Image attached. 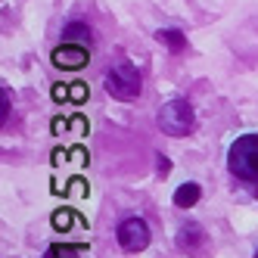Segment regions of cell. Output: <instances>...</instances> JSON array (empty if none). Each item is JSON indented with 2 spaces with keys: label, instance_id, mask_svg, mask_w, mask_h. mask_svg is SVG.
Segmentation results:
<instances>
[{
  "label": "cell",
  "instance_id": "obj_6",
  "mask_svg": "<svg viewBox=\"0 0 258 258\" xmlns=\"http://www.w3.org/2000/svg\"><path fill=\"white\" fill-rule=\"evenodd\" d=\"M202 243H206V230H202L196 221H187V224H180V230H177V249H180V252L193 255Z\"/></svg>",
  "mask_w": 258,
  "mask_h": 258
},
{
  "label": "cell",
  "instance_id": "obj_8",
  "mask_svg": "<svg viewBox=\"0 0 258 258\" xmlns=\"http://www.w3.org/2000/svg\"><path fill=\"white\" fill-rule=\"evenodd\" d=\"M156 41L162 47H168L171 53H183V50H187V38H183V31H177V28H159Z\"/></svg>",
  "mask_w": 258,
  "mask_h": 258
},
{
  "label": "cell",
  "instance_id": "obj_11",
  "mask_svg": "<svg viewBox=\"0 0 258 258\" xmlns=\"http://www.w3.org/2000/svg\"><path fill=\"white\" fill-rule=\"evenodd\" d=\"M255 258H258V252H255Z\"/></svg>",
  "mask_w": 258,
  "mask_h": 258
},
{
  "label": "cell",
  "instance_id": "obj_1",
  "mask_svg": "<svg viewBox=\"0 0 258 258\" xmlns=\"http://www.w3.org/2000/svg\"><path fill=\"white\" fill-rule=\"evenodd\" d=\"M227 168L233 177L255 183L258 180V134H243L227 150Z\"/></svg>",
  "mask_w": 258,
  "mask_h": 258
},
{
  "label": "cell",
  "instance_id": "obj_3",
  "mask_svg": "<svg viewBox=\"0 0 258 258\" xmlns=\"http://www.w3.org/2000/svg\"><path fill=\"white\" fill-rule=\"evenodd\" d=\"M156 121L162 127V134H168V137H187L196 127V112H193V106L187 100H168L159 109Z\"/></svg>",
  "mask_w": 258,
  "mask_h": 258
},
{
  "label": "cell",
  "instance_id": "obj_7",
  "mask_svg": "<svg viewBox=\"0 0 258 258\" xmlns=\"http://www.w3.org/2000/svg\"><path fill=\"white\" fill-rule=\"evenodd\" d=\"M62 44H78V47H90L94 44V31L84 22H69L62 28Z\"/></svg>",
  "mask_w": 258,
  "mask_h": 258
},
{
  "label": "cell",
  "instance_id": "obj_10",
  "mask_svg": "<svg viewBox=\"0 0 258 258\" xmlns=\"http://www.w3.org/2000/svg\"><path fill=\"white\" fill-rule=\"evenodd\" d=\"M156 165H159V174H162V177H165V174L171 171V162L165 159V156H156Z\"/></svg>",
  "mask_w": 258,
  "mask_h": 258
},
{
  "label": "cell",
  "instance_id": "obj_4",
  "mask_svg": "<svg viewBox=\"0 0 258 258\" xmlns=\"http://www.w3.org/2000/svg\"><path fill=\"white\" fill-rule=\"evenodd\" d=\"M115 239H118V246L124 252H143L150 246L153 233H150V224H146L143 218H124L118 224V230H115Z\"/></svg>",
  "mask_w": 258,
  "mask_h": 258
},
{
  "label": "cell",
  "instance_id": "obj_5",
  "mask_svg": "<svg viewBox=\"0 0 258 258\" xmlns=\"http://www.w3.org/2000/svg\"><path fill=\"white\" fill-rule=\"evenodd\" d=\"M50 59L56 69H66V72H78L90 62V47H78V44H59L56 50L50 53Z\"/></svg>",
  "mask_w": 258,
  "mask_h": 258
},
{
  "label": "cell",
  "instance_id": "obj_2",
  "mask_svg": "<svg viewBox=\"0 0 258 258\" xmlns=\"http://www.w3.org/2000/svg\"><path fill=\"white\" fill-rule=\"evenodd\" d=\"M103 87H106V94L112 97V100L131 103V100H137V97H140V87H143V81H140V72L134 69V62L121 59V62H115L112 69L106 72Z\"/></svg>",
  "mask_w": 258,
  "mask_h": 258
},
{
  "label": "cell",
  "instance_id": "obj_9",
  "mask_svg": "<svg viewBox=\"0 0 258 258\" xmlns=\"http://www.w3.org/2000/svg\"><path fill=\"white\" fill-rule=\"evenodd\" d=\"M202 196V187L199 183H180V187L174 190V206L177 209H193L196 202Z\"/></svg>",
  "mask_w": 258,
  "mask_h": 258
}]
</instances>
